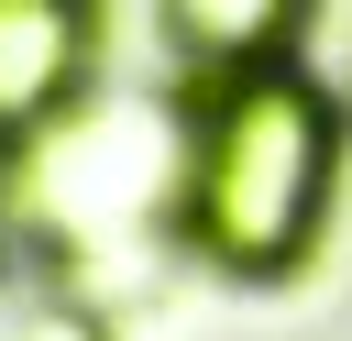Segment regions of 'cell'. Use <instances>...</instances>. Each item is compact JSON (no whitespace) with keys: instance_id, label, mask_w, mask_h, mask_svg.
I'll return each mask as SVG.
<instances>
[{"instance_id":"obj_1","label":"cell","mask_w":352,"mask_h":341,"mask_svg":"<svg viewBox=\"0 0 352 341\" xmlns=\"http://www.w3.org/2000/svg\"><path fill=\"white\" fill-rule=\"evenodd\" d=\"M341 187V110L330 88L275 55L242 77L187 88V154H176V242L242 286H275L319 253Z\"/></svg>"},{"instance_id":"obj_2","label":"cell","mask_w":352,"mask_h":341,"mask_svg":"<svg viewBox=\"0 0 352 341\" xmlns=\"http://www.w3.org/2000/svg\"><path fill=\"white\" fill-rule=\"evenodd\" d=\"M99 55V0H0V143H33Z\"/></svg>"},{"instance_id":"obj_3","label":"cell","mask_w":352,"mask_h":341,"mask_svg":"<svg viewBox=\"0 0 352 341\" xmlns=\"http://www.w3.org/2000/svg\"><path fill=\"white\" fill-rule=\"evenodd\" d=\"M154 11H165V44H176L187 88L242 77V66H275L286 33L308 22V0H154Z\"/></svg>"}]
</instances>
